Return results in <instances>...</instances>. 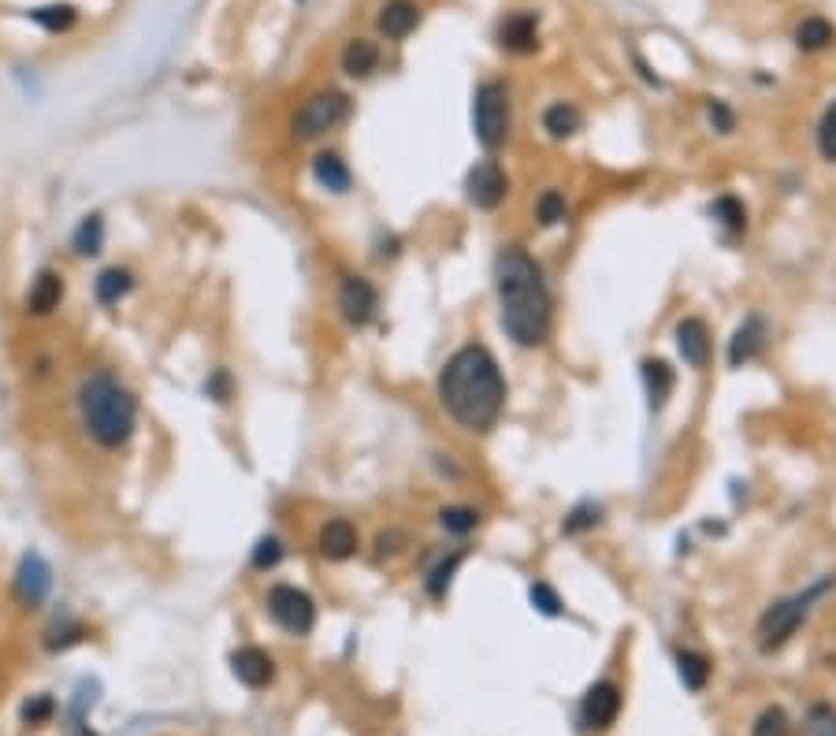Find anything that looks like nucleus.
Here are the masks:
<instances>
[{
  "label": "nucleus",
  "mask_w": 836,
  "mask_h": 736,
  "mask_svg": "<svg viewBox=\"0 0 836 736\" xmlns=\"http://www.w3.org/2000/svg\"><path fill=\"white\" fill-rule=\"evenodd\" d=\"M60 302H64V276H60V272H41V276L30 283L27 309L34 316H49L53 309H60Z\"/></svg>",
  "instance_id": "aec40b11"
},
{
  "label": "nucleus",
  "mask_w": 836,
  "mask_h": 736,
  "mask_svg": "<svg viewBox=\"0 0 836 736\" xmlns=\"http://www.w3.org/2000/svg\"><path fill=\"white\" fill-rule=\"evenodd\" d=\"M495 298L498 324L513 346L536 350L550 339L554 298H550L539 261L524 246H502V253L495 257Z\"/></svg>",
  "instance_id": "f03ea898"
},
{
  "label": "nucleus",
  "mask_w": 836,
  "mask_h": 736,
  "mask_svg": "<svg viewBox=\"0 0 836 736\" xmlns=\"http://www.w3.org/2000/svg\"><path fill=\"white\" fill-rule=\"evenodd\" d=\"M528 603H532V610H539L543 618H562V614H565L562 595L554 592L547 580H536V584L528 588Z\"/></svg>",
  "instance_id": "2f4dec72"
},
{
  "label": "nucleus",
  "mask_w": 836,
  "mask_h": 736,
  "mask_svg": "<svg viewBox=\"0 0 836 736\" xmlns=\"http://www.w3.org/2000/svg\"><path fill=\"white\" fill-rule=\"evenodd\" d=\"M205 395H209L212 402H220V406H227V402L235 398V383H231V372H227V368H216L209 380H205Z\"/></svg>",
  "instance_id": "58836bf2"
},
{
  "label": "nucleus",
  "mask_w": 836,
  "mask_h": 736,
  "mask_svg": "<svg viewBox=\"0 0 836 736\" xmlns=\"http://www.w3.org/2000/svg\"><path fill=\"white\" fill-rule=\"evenodd\" d=\"M710 220L721 227L725 238L747 235V205L736 194H718V198L710 201Z\"/></svg>",
  "instance_id": "6ab92c4d"
},
{
  "label": "nucleus",
  "mask_w": 836,
  "mask_h": 736,
  "mask_svg": "<svg viewBox=\"0 0 836 736\" xmlns=\"http://www.w3.org/2000/svg\"><path fill=\"white\" fill-rule=\"evenodd\" d=\"M461 562H465V551H450L446 558H439V562L428 569V577H424V592L432 595L435 603H443L446 599L450 584H454V577H458Z\"/></svg>",
  "instance_id": "393cba45"
},
{
  "label": "nucleus",
  "mask_w": 836,
  "mask_h": 736,
  "mask_svg": "<svg viewBox=\"0 0 836 736\" xmlns=\"http://www.w3.org/2000/svg\"><path fill=\"white\" fill-rule=\"evenodd\" d=\"M465 198L472 209L495 212L502 201L510 198V175L502 171L498 160H476L465 175Z\"/></svg>",
  "instance_id": "6e6552de"
},
{
  "label": "nucleus",
  "mask_w": 836,
  "mask_h": 736,
  "mask_svg": "<svg viewBox=\"0 0 836 736\" xmlns=\"http://www.w3.org/2000/svg\"><path fill=\"white\" fill-rule=\"evenodd\" d=\"M803 736H836V710L818 703L807 710V722H803Z\"/></svg>",
  "instance_id": "c9c22d12"
},
{
  "label": "nucleus",
  "mask_w": 836,
  "mask_h": 736,
  "mask_svg": "<svg viewBox=\"0 0 836 736\" xmlns=\"http://www.w3.org/2000/svg\"><path fill=\"white\" fill-rule=\"evenodd\" d=\"M134 279L127 268H105L101 276H97V283H93V294H97V302L101 305H119L127 294H131Z\"/></svg>",
  "instance_id": "a878e982"
},
{
  "label": "nucleus",
  "mask_w": 836,
  "mask_h": 736,
  "mask_svg": "<svg viewBox=\"0 0 836 736\" xmlns=\"http://www.w3.org/2000/svg\"><path fill=\"white\" fill-rule=\"evenodd\" d=\"M79 413L97 447L119 450L134 435V398L112 372H90L79 383Z\"/></svg>",
  "instance_id": "7ed1b4c3"
},
{
  "label": "nucleus",
  "mask_w": 836,
  "mask_h": 736,
  "mask_svg": "<svg viewBox=\"0 0 836 736\" xmlns=\"http://www.w3.org/2000/svg\"><path fill=\"white\" fill-rule=\"evenodd\" d=\"M101 246H105V220L101 216H82L79 231L71 235V250L79 257H93V253H101Z\"/></svg>",
  "instance_id": "c85d7f7f"
},
{
  "label": "nucleus",
  "mask_w": 836,
  "mask_h": 736,
  "mask_svg": "<svg viewBox=\"0 0 836 736\" xmlns=\"http://www.w3.org/2000/svg\"><path fill=\"white\" fill-rule=\"evenodd\" d=\"M640 372H643V387H647L651 409H662L669 402V395H673V387H677V372L662 357H647L640 365Z\"/></svg>",
  "instance_id": "f3484780"
},
{
  "label": "nucleus",
  "mask_w": 836,
  "mask_h": 736,
  "mask_svg": "<svg viewBox=\"0 0 836 736\" xmlns=\"http://www.w3.org/2000/svg\"><path fill=\"white\" fill-rule=\"evenodd\" d=\"M439 528L446 536H472L480 528V510H472V506H443L439 510Z\"/></svg>",
  "instance_id": "7c9ffc66"
},
{
  "label": "nucleus",
  "mask_w": 836,
  "mask_h": 736,
  "mask_svg": "<svg viewBox=\"0 0 836 736\" xmlns=\"http://www.w3.org/2000/svg\"><path fill=\"white\" fill-rule=\"evenodd\" d=\"M599 525H602V506H599V502L584 499V502H576L573 510L565 513L562 536H584V532H591V528H599Z\"/></svg>",
  "instance_id": "cd10ccee"
},
{
  "label": "nucleus",
  "mask_w": 836,
  "mask_h": 736,
  "mask_svg": "<svg viewBox=\"0 0 836 736\" xmlns=\"http://www.w3.org/2000/svg\"><path fill=\"white\" fill-rule=\"evenodd\" d=\"M264 606H268V618H272L283 632H290V636H309V632H313V625H316L313 595L294 588V584H272Z\"/></svg>",
  "instance_id": "0eeeda50"
},
{
  "label": "nucleus",
  "mask_w": 836,
  "mask_h": 736,
  "mask_svg": "<svg viewBox=\"0 0 836 736\" xmlns=\"http://www.w3.org/2000/svg\"><path fill=\"white\" fill-rule=\"evenodd\" d=\"M706 119H710V127H714L718 134L736 131V112H732L725 101H718V97H710V101H706Z\"/></svg>",
  "instance_id": "4c0bfd02"
},
{
  "label": "nucleus",
  "mask_w": 836,
  "mask_h": 736,
  "mask_svg": "<svg viewBox=\"0 0 836 736\" xmlns=\"http://www.w3.org/2000/svg\"><path fill=\"white\" fill-rule=\"evenodd\" d=\"M283 539L279 536H261L257 539V547H253V558H249V562H253V569H275L279 566V562H283Z\"/></svg>",
  "instance_id": "f704fd0d"
},
{
  "label": "nucleus",
  "mask_w": 836,
  "mask_h": 736,
  "mask_svg": "<svg viewBox=\"0 0 836 736\" xmlns=\"http://www.w3.org/2000/svg\"><path fill=\"white\" fill-rule=\"evenodd\" d=\"M313 179L320 190H327V194H346L353 186L350 164H346L339 153H320V157L313 160Z\"/></svg>",
  "instance_id": "412c9836"
},
{
  "label": "nucleus",
  "mask_w": 836,
  "mask_h": 736,
  "mask_svg": "<svg viewBox=\"0 0 836 736\" xmlns=\"http://www.w3.org/2000/svg\"><path fill=\"white\" fill-rule=\"evenodd\" d=\"M766 346H770V324H766L758 313L744 316V324L732 331V339H729V365L732 368L751 365L755 357H762Z\"/></svg>",
  "instance_id": "f8f14e48"
},
{
  "label": "nucleus",
  "mask_w": 836,
  "mask_h": 736,
  "mask_svg": "<svg viewBox=\"0 0 836 736\" xmlns=\"http://www.w3.org/2000/svg\"><path fill=\"white\" fill-rule=\"evenodd\" d=\"M836 41V27L822 15H807L796 27V49L799 53H822Z\"/></svg>",
  "instance_id": "b1692460"
},
{
  "label": "nucleus",
  "mask_w": 836,
  "mask_h": 736,
  "mask_svg": "<svg viewBox=\"0 0 836 736\" xmlns=\"http://www.w3.org/2000/svg\"><path fill=\"white\" fill-rule=\"evenodd\" d=\"M751 736H792V722L781 707H766L751 725Z\"/></svg>",
  "instance_id": "473e14b6"
},
{
  "label": "nucleus",
  "mask_w": 836,
  "mask_h": 736,
  "mask_svg": "<svg viewBox=\"0 0 836 736\" xmlns=\"http://www.w3.org/2000/svg\"><path fill=\"white\" fill-rule=\"evenodd\" d=\"M357 547H361V536H357L353 521H346V517H331L316 532V551L327 562H346V558L357 554Z\"/></svg>",
  "instance_id": "4468645a"
},
{
  "label": "nucleus",
  "mask_w": 836,
  "mask_h": 736,
  "mask_svg": "<svg viewBox=\"0 0 836 736\" xmlns=\"http://www.w3.org/2000/svg\"><path fill=\"white\" fill-rule=\"evenodd\" d=\"M673 339H677V354L684 357V365L688 368H706L710 365V357H714V339H710V328H706L703 316H684L677 324V331H673Z\"/></svg>",
  "instance_id": "9b49d317"
},
{
  "label": "nucleus",
  "mask_w": 836,
  "mask_h": 736,
  "mask_svg": "<svg viewBox=\"0 0 836 736\" xmlns=\"http://www.w3.org/2000/svg\"><path fill=\"white\" fill-rule=\"evenodd\" d=\"M435 391H439V406L446 417L458 424L461 432L472 435H484L495 428L506 409V395H510L506 376L484 342H465L446 357Z\"/></svg>",
  "instance_id": "f257e3e1"
},
{
  "label": "nucleus",
  "mask_w": 836,
  "mask_h": 736,
  "mask_svg": "<svg viewBox=\"0 0 836 736\" xmlns=\"http://www.w3.org/2000/svg\"><path fill=\"white\" fill-rule=\"evenodd\" d=\"M23 718H27L30 725H41V722H49V718H53V699H49V696H38V699H30L27 707H23Z\"/></svg>",
  "instance_id": "ea45409f"
},
{
  "label": "nucleus",
  "mask_w": 836,
  "mask_h": 736,
  "mask_svg": "<svg viewBox=\"0 0 836 736\" xmlns=\"http://www.w3.org/2000/svg\"><path fill=\"white\" fill-rule=\"evenodd\" d=\"M339 64L350 79H368V75L379 67V45L376 41H368V38H353L350 45L342 49Z\"/></svg>",
  "instance_id": "5701e85b"
},
{
  "label": "nucleus",
  "mask_w": 836,
  "mask_h": 736,
  "mask_svg": "<svg viewBox=\"0 0 836 736\" xmlns=\"http://www.w3.org/2000/svg\"><path fill=\"white\" fill-rule=\"evenodd\" d=\"M580 127H584V112L573 101H554L543 112V131H547L550 142H565V138L580 134Z\"/></svg>",
  "instance_id": "a211bd4d"
},
{
  "label": "nucleus",
  "mask_w": 836,
  "mask_h": 736,
  "mask_svg": "<svg viewBox=\"0 0 836 736\" xmlns=\"http://www.w3.org/2000/svg\"><path fill=\"white\" fill-rule=\"evenodd\" d=\"M339 313L350 328H368L379 313V290L372 287L365 276H342Z\"/></svg>",
  "instance_id": "9d476101"
},
{
  "label": "nucleus",
  "mask_w": 836,
  "mask_h": 736,
  "mask_svg": "<svg viewBox=\"0 0 836 736\" xmlns=\"http://www.w3.org/2000/svg\"><path fill=\"white\" fill-rule=\"evenodd\" d=\"M15 592H19L23 603H41V599H45V592H49V566L41 562L38 554L23 558L19 577H15Z\"/></svg>",
  "instance_id": "4be33fe9"
},
{
  "label": "nucleus",
  "mask_w": 836,
  "mask_h": 736,
  "mask_svg": "<svg viewBox=\"0 0 836 736\" xmlns=\"http://www.w3.org/2000/svg\"><path fill=\"white\" fill-rule=\"evenodd\" d=\"M75 19H79V12H75L71 4H49V8H38V12H34V23H41V27L53 30V34L67 30Z\"/></svg>",
  "instance_id": "72a5a7b5"
},
{
  "label": "nucleus",
  "mask_w": 836,
  "mask_h": 736,
  "mask_svg": "<svg viewBox=\"0 0 836 736\" xmlns=\"http://www.w3.org/2000/svg\"><path fill=\"white\" fill-rule=\"evenodd\" d=\"M536 224L543 227V231H550V227H558V224H565V216H569V205H565V194L562 190H543L536 198Z\"/></svg>",
  "instance_id": "c756f323"
},
{
  "label": "nucleus",
  "mask_w": 836,
  "mask_h": 736,
  "mask_svg": "<svg viewBox=\"0 0 836 736\" xmlns=\"http://www.w3.org/2000/svg\"><path fill=\"white\" fill-rule=\"evenodd\" d=\"M346 119H350V97L342 90H320L294 112L290 131H294L298 142H316L324 134L339 131Z\"/></svg>",
  "instance_id": "423d86ee"
},
{
  "label": "nucleus",
  "mask_w": 836,
  "mask_h": 736,
  "mask_svg": "<svg viewBox=\"0 0 836 736\" xmlns=\"http://www.w3.org/2000/svg\"><path fill=\"white\" fill-rule=\"evenodd\" d=\"M498 45L513 56H528L539 49V15L536 12H510L498 23Z\"/></svg>",
  "instance_id": "ddd939ff"
},
{
  "label": "nucleus",
  "mask_w": 836,
  "mask_h": 736,
  "mask_svg": "<svg viewBox=\"0 0 836 736\" xmlns=\"http://www.w3.org/2000/svg\"><path fill=\"white\" fill-rule=\"evenodd\" d=\"M621 707H625V696H621V688L614 681L591 684L584 699H580V725L588 733H602V729H610L617 722Z\"/></svg>",
  "instance_id": "1a4fd4ad"
},
{
  "label": "nucleus",
  "mask_w": 836,
  "mask_h": 736,
  "mask_svg": "<svg viewBox=\"0 0 836 736\" xmlns=\"http://www.w3.org/2000/svg\"><path fill=\"white\" fill-rule=\"evenodd\" d=\"M472 131H476V142L484 149H502L510 142L513 131V105H510V90L506 82H480L476 86V97H472Z\"/></svg>",
  "instance_id": "39448f33"
},
{
  "label": "nucleus",
  "mask_w": 836,
  "mask_h": 736,
  "mask_svg": "<svg viewBox=\"0 0 836 736\" xmlns=\"http://www.w3.org/2000/svg\"><path fill=\"white\" fill-rule=\"evenodd\" d=\"M818 153H822V160L836 164V101L825 108L822 123H818Z\"/></svg>",
  "instance_id": "e433bc0d"
},
{
  "label": "nucleus",
  "mask_w": 836,
  "mask_h": 736,
  "mask_svg": "<svg viewBox=\"0 0 836 736\" xmlns=\"http://www.w3.org/2000/svg\"><path fill=\"white\" fill-rule=\"evenodd\" d=\"M231 673L238 677V684H246L253 692H261L275 681V658L261 647H238L231 655Z\"/></svg>",
  "instance_id": "2eb2a0df"
},
{
  "label": "nucleus",
  "mask_w": 836,
  "mask_h": 736,
  "mask_svg": "<svg viewBox=\"0 0 836 736\" xmlns=\"http://www.w3.org/2000/svg\"><path fill=\"white\" fill-rule=\"evenodd\" d=\"M677 673L688 692H703L710 681V658L699 651H677Z\"/></svg>",
  "instance_id": "bb28decb"
},
{
  "label": "nucleus",
  "mask_w": 836,
  "mask_h": 736,
  "mask_svg": "<svg viewBox=\"0 0 836 736\" xmlns=\"http://www.w3.org/2000/svg\"><path fill=\"white\" fill-rule=\"evenodd\" d=\"M833 588H836V577H822L818 584H810L807 592L777 599V603L758 618V647H762V651H777V647L788 644V640L799 632V625L810 618L814 603H818L825 592H833Z\"/></svg>",
  "instance_id": "20e7f679"
},
{
  "label": "nucleus",
  "mask_w": 836,
  "mask_h": 736,
  "mask_svg": "<svg viewBox=\"0 0 836 736\" xmlns=\"http://www.w3.org/2000/svg\"><path fill=\"white\" fill-rule=\"evenodd\" d=\"M417 23H420V8L413 4V0H387L376 15L379 34H383V38H391V41L409 38V34L417 30Z\"/></svg>",
  "instance_id": "dca6fc26"
}]
</instances>
